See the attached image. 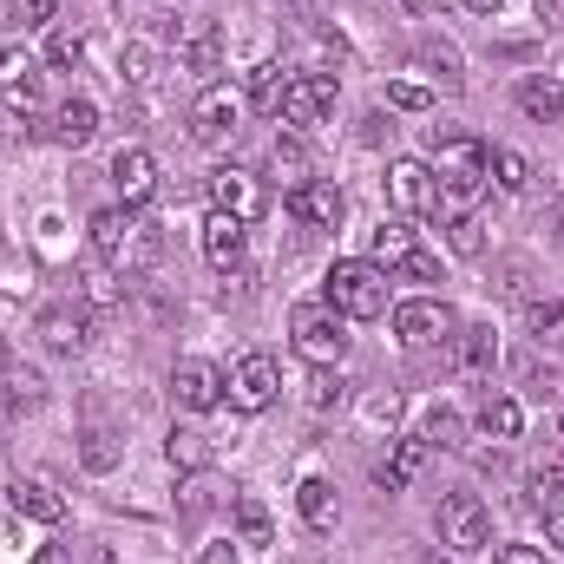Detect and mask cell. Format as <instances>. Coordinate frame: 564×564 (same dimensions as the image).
<instances>
[{
  "label": "cell",
  "mask_w": 564,
  "mask_h": 564,
  "mask_svg": "<svg viewBox=\"0 0 564 564\" xmlns=\"http://www.w3.org/2000/svg\"><path fill=\"white\" fill-rule=\"evenodd\" d=\"M486 177H492V151H486V144L433 126V184H440V204H433V210H440L446 224L473 217V204L486 197Z\"/></svg>",
  "instance_id": "6da1fadb"
},
{
  "label": "cell",
  "mask_w": 564,
  "mask_h": 564,
  "mask_svg": "<svg viewBox=\"0 0 564 564\" xmlns=\"http://www.w3.org/2000/svg\"><path fill=\"white\" fill-rule=\"evenodd\" d=\"M388 270L381 263H368V257H348V263H335L328 270V308L341 315V322H375V315H388Z\"/></svg>",
  "instance_id": "7a4b0ae2"
},
{
  "label": "cell",
  "mask_w": 564,
  "mask_h": 564,
  "mask_svg": "<svg viewBox=\"0 0 564 564\" xmlns=\"http://www.w3.org/2000/svg\"><path fill=\"white\" fill-rule=\"evenodd\" d=\"M289 341H295V355L308 368H341V355H348V328H341V315L328 302H302L289 315Z\"/></svg>",
  "instance_id": "3957f363"
},
{
  "label": "cell",
  "mask_w": 564,
  "mask_h": 564,
  "mask_svg": "<svg viewBox=\"0 0 564 564\" xmlns=\"http://www.w3.org/2000/svg\"><path fill=\"white\" fill-rule=\"evenodd\" d=\"M93 257L112 263V270H126V263H151V257H158V237H151V224H139L126 204H112V210L93 217Z\"/></svg>",
  "instance_id": "277c9868"
},
{
  "label": "cell",
  "mask_w": 564,
  "mask_h": 564,
  "mask_svg": "<svg viewBox=\"0 0 564 564\" xmlns=\"http://www.w3.org/2000/svg\"><path fill=\"white\" fill-rule=\"evenodd\" d=\"M210 210H224L237 224H257L270 210V184L243 164H224V171H210Z\"/></svg>",
  "instance_id": "5b68a950"
},
{
  "label": "cell",
  "mask_w": 564,
  "mask_h": 564,
  "mask_svg": "<svg viewBox=\"0 0 564 564\" xmlns=\"http://www.w3.org/2000/svg\"><path fill=\"white\" fill-rule=\"evenodd\" d=\"M224 394H230L237 414H263V408H276V394H282V368L270 355H243V361L224 375Z\"/></svg>",
  "instance_id": "8992f818"
},
{
  "label": "cell",
  "mask_w": 564,
  "mask_h": 564,
  "mask_svg": "<svg viewBox=\"0 0 564 564\" xmlns=\"http://www.w3.org/2000/svg\"><path fill=\"white\" fill-rule=\"evenodd\" d=\"M486 539H492V519H486L479 492H446V499H440V545H453V552H486Z\"/></svg>",
  "instance_id": "52a82bcc"
},
{
  "label": "cell",
  "mask_w": 564,
  "mask_h": 564,
  "mask_svg": "<svg viewBox=\"0 0 564 564\" xmlns=\"http://www.w3.org/2000/svg\"><path fill=\"white\" fill-rule=\"evenodd\" d=\"M459 328V315L440 302V295H414V302H394V335L408 341V348H433V341H446Z\"/></svg>",
  "instance_id": "ba28073f"
},
{
  "label": "cell",
  "mask_w": 564,
  "mask_h": 564,
  "mask_svg": "<svg viewBox=\"0 0 564 564\" xmlns=\"http://www.w3.org/2000/svg\"><path fill=\"white\" fill-rule=\"evenodd\" d=\"M237 119H243V93H230V86H204L197 106H191V139L197 144H230L237 139Z\"/></svg>",
  "instance_id": "9c48e42d"
},
{
  "label": "cell",
  "mask_w": 564,
  "mask_h": 564,
  "mask_svg": "<svg viewBox=\"0 0 564 564\" xmlns=\"http://www.w3.org/2000/svg\"><path fill=\"white\" fill-rule=\"evenodd\" d=\"M328 112H335V73H295V79H289V93H282L276 119L302 132V126H322Z\"/></svg>",
  "instance_id": "30bf717a"
},
{
  "label": "cell",
  "mask_w": 564,
  "mask_h": 564,
  "mask_svg": "<svg viewBox=\"0 0 564 564\" xmlns=\"http://www.w3.org/2000/svg\"><path fill=\"white\" fill-rule=\"evenodd\" d=\"M388 204H394L401 217H426V210L440 204L433 164H421V158H394V164H388Z\"/></svg>",
  "instance_id": "8fae6325"
},
{
  "label": "cell",
  "mask_w": 564,
  "mask_h": 564,
  "mask_svg": "<svg viewBox=\"0 0 564 564\" xmlns=\"http://www.w3.org/2000/svg\"><path fill=\"white\" fill-rule=\"evenodd\" d=\"M171 401H177L184 414H210V408L224 401V368H217V361H197V355L177 361V368H171Z\"/></svg>",
  "instance_id": "7c38bea8"
},
{
  "label": "cell",
  "mask_w": 564,
  "mask_h": 564,
  "mask_svg": "<svg viewBox=\"0 0 564 564\" xmlns=\"http://www.w3.org/2000/svg\"><path fill=\"white\" fill-rule=\"evenodd\" d=\"M282 210H289L295 224H308V230H335L348 204H341V191H335L328 177H308V184H295V191L282 197Z\"/></svg>",
  "instance_id": "4fadbf2b"
},
{
  "label": "cell",
  "mask_w": 564,
  "mask_h": 564,
  "mask_svg": "<svg viewBox=\"0 0 564 564\" xmlns=\"http://www.w3.org/2000/svg\"><path fill=\"white\" fill-rule=\"evenodd\" d=\"M0 106H13L20 119L40 112V66H33L26 46H7L0 53Z\"/></svg>",
  "instance_id": "5bb4252c"
},
{
  "label": "cell",
  "mask_w": 564,
  "mask_h": 564,
  "mask_svg": "<svg viewBox=\"0 0 564 564\" xmlns=\"http://www.w3.org/2000/svg\"><path fill=\"white\" fill-rule=\"evenodd\" d=\"M446 348H453V368H459V375H492V368H499V335H492L486 322H459V328L446 335Z\"/></svg>",
  "instance_id": "9a60e30c"
},
{
  "label": "cell",
  "mask_w": 564,
  "mask_h": 564,
  "mask_svg": "<svg viewBox=\"0 0 564 564\" xmlns=\"http://www.w3.org/2000/svg\"><path fill=\"white\" fill-rule=\"evenodd\" d=\"M112 184H119L126 210H139V204H151V191H158V158H151L144 144H126V151L112 158Z\"/></svg>",
  "instance_id": "2e32d148"
},
{
  "label": "cell",
  "mask_w": 564,
  "mask_h": 564,
  "mask_svg": "<svg viewBox=\"0 0 564 564\" xmlns=\"http://www.w3.org/2000/svg\"><path fill=\"white\" fill-rule=\"evenodd\" d=\"M40 341H46L53 355H79V348L93 341V322H86V308H73V302H53V308H40Z\"/></svg>",
  "instance_id": "e0dca14e"
},
{
  "label": "cell",
  "mask_w": 564,
  "mask_h": 564,
  "mask_svg": "<svg viewBox=\"0 0 564 564\" xmlns=\"http://www.w3.org/2000/svg\"><path fill=\"white\" fill-rule=\"evenodd\" d=\"M525 506L539 519H564V459H532L525 466Z\"/></svg>",
  "instance_id": "ac0fdd59"
},
{
  "label": "cell",
  "mask_w": 564,
  "mask_h": 564,
  "mask_svg": "<svg viewBox=\"0 0 564 564\" xmlns=\"http://www.w3.org/2000/svg\"><path fill=\"white\" fill-rule=\"evenodd\" d=\"M7 506H13L20 519H40V525H59V519H66V499H59L46 479H13V486H7Z\"/></svg>",
  "instance_id": "d6986e66"
},
{
  "label": "cell",
  "mask_w": 564,
  "mask_h": 564,
  "mask_svg": "<svg viewBox=\"0 0 564 564\" xmlns=\"http://www.w3.org/2000/svg\"><path fill=\"white\" fill-rule=\"evenodd\" d=\"M519 112H525V119H539V126H558V119H564V86L552 79V73L519 79Z\"/></svg>",
  "instance_id": "ffe728a7"
},
{
  "label": "cell",
  "mask_w": 564,
  "mask_h": 564,
  "mask_svg": "<svg viewBox=\"0 0 564 564\" xmlns=\"http://www.w3.org/2000/svg\"><path fill=\"white\" fill-rule=\"evenodd\" d=\"M243 230H250V224L210 210V224H204V257H210L217 270H237V263H243Z\"/></svg>",
  "instance_id": "44dd1931"
},
{
  "label": "cell",
  "mask_w": 564,
  "mask_h": 564,
  "mask_svg": "<svg viewBox=\"0 0 564 564\" xmlns=\"http://www.w3.org/2000/svg\"><path fill=\"white\" fill-rule=\"evenodd\" d=\"M184 66L204 79V86H217V73H224V33L204 20V26H191V40H184Z\"/></svg>",
  "instance_id": "7402d4cb"
},
{
  "label": "cell",
  "mask_w": 564,
  "mask_h": 564,
  "mask_svg": "<svg viewBox=\"0 0 564 564\" xmlns=\"http://www.w3.org/2000/svg\"><path fill=\"white\" fill-rule=\"evenodd\" d=\"M53 139L73 144V151H79V144H93V139H99V106H93V99H66V106L53 112Z\"/></svg>",
  "instance_id": "603a6c76"
},
{
  "label": "cell",
  "mask_w": 564,
  "mask_h": 564,
  "mask_svg": "<svg viewBox=\"0 0 564 564\" xmlns=\"http://www.w3.org/2000/svg\"><path fill=\"white\" fill-rule=\"evenodd\" d=\"M295 506H302V519H308L315 532H335V512H341V506H335V486H328L322 473H308V479L295 486Z\"/></svg>",
  "instance_id": "cb8c5ba5"
},
{
  "label": "cell",
  "mask_w": 564,
  "mask_h": 564,
  "mask_svg": "<svg viewBox=\"0 0 564 564\" xmlns=\"http://www.w3.org/2000/svg\"><path fill=\"white\" fill-rule=\"evenodd\" d=\"M414 250H421V243H414V230H408V224H381V230H375V243H368V263H381V270L394 276Z\"/></svg>",
  "instance_id": "d4e9b609"
},
{
  "label": "cell",
  "mask_w": 564,
  "mask_h": 564,
  "mask_svg": "<svg viewBox=\"0 0 564 564\" xmlns=\"http://www.w3.org/2000/svg\"><path fill=\"white\" fill-rule=\"evenodd\" d=\"M473 421H479V433H486V440H519L525 414H519V401H512V394H486Z\"/></svg>",
  "instance_id": "484cf974"
},
{
  "label": "cell",
  "mask_w": 564,
  "mask_h": 564,
  "mask_svg": "<svg viewBox=\"0 0 564 564\" xmlns=\"http://www.w3.org/2000/svg\"><path fill=\"white\" fill-rule=\"evenodd\" d=\"M289 79H295V73H289L282 59H263V66L250 73V106L276 119V112H282V93H289Z\"/></svg>",
  "instance_id": "4316f807"
},
{
  "label": "cell",
  "mask_w": 564,
  "mask_h": 564,
  "mask_svg": "<svg viewBox=\"0 0 564 564\" xmlns=\"http://www.w3.org/2000/svg\"><path fill=\"white\" fill-rule=\"evenodd\" d=\"M426 453H433V440H426V433H408V440L394 446V466H381V486H388V492H401V486L426 466Z\"/></svg>",
  "instance_id": "83f0119b"
},
{
  "label": "cell",
  "mask_w": 564,
  "mask_h": 564,
  "mask_svg": "<svg viewBox=\"0 0 564 564\" xmlns=\"http://www.w3.org/2000/svg\"><path fill=\"white\" fill-rule=\"evenodd\" d=\"M164 453H171V466H177V473H204V466H210V440H204L197 426H171Z\"/></svg>",
  "instance_id": "f1b7e54d"
},
{
  "label": "cell",
  "mask_w": 564,
  "mask_h": 564,
  "mask_svg": "<svg viewBox=\"0 0 564 564\" xmlns=\"http://www.w3.org/2000/svg\"><path fill=\"white\" fill-rule=\"evenodd\" d=\"M414 59H421V66L440 79V86H446V93H459V86H466V73H459V53H453L446 40H421V53H414Z\"/></svg>",
  "instance_id": "f546056e"
},
{
  "label": "cell",
  "mask_w": 564,
  "mask_h": 564,
  "mask_svg": "<svg viewBox=\"0 0 564 564\" xmlns=\"http://www.w3.org/2000/svg\"><path fill=\"white\" fill-rule=\"evenodd\" d=\"M237 532H243V545H270V539H276L270 506H263L257 492H243V499H237Z\"/></svg>",
  "instance_id": "4dcf8cb0"
},
{
  "label": "cell",
  "mask_w": 564,
  "mask_h": 564,
  "mask_svg": "<svg viewBox=\"0 0 564 564\" xmlns=\"http://www.w3.org/2000/svg\"><path fill=\"white\" fill-rule=\"evenodd\" d=\"M270 177H282L289 191L308 184V151H302L295 139H276V151H270Z\"/></svg>",
  "instance_id": "1f68e13d"
},
{
  "label": "cell",
  "mask_w": 564,
  "mask_h": 564,
  "mask_svg": "<svg viewBox=\"0 0 564 564\" xmlns=\"http://www.w3.org/2000/svg\"><path fill=\"white\" fill-rule=\"evenodd\" d=\"M79 59H86V33L53 26V33H46V66H79Z\"/></svg>",
  "instance_id": "d6a6232c"
},
{
  "label": "cell",
  "mask_w": 564,
  "mask_h": 564,
  "mask_svg": "<svg viewBox=\"0 0 564 564\" xmlns=\"http://www.w3.org/2000/svg\"><path fill=\"white\" fill-rule=\"evenodd\" d=\"M525 328H532V341H564V302H532Z\"/></svg>",
  "instance_id": "836d02e7"
},
{
  "label": "cell",
  "mask_w": 564,
  "mask_h": 564,
  "mask_svg": "<svg viewBox=\"0 0 564 564\" xmlns=\"http://www.w3.org/2000/svg\"><path fill=\"white\" fill-rule=\"evenodd\" d=\"M492 171H499V191H506V197H519V191L532 184V164H525L519 151H492Z\"/></svg>",
  "instance_id": "e575fe53"
},
{
  "label": "cell",
  "mask_w": 564,
  "mask_h": 564,
  "mask_svg": "<svg viewBox=\"0 0 564 564\" xmlns=\"http://www.w3.org/2000/svg\"><path fill=\"white\" fill-rule=\"evenodd\" d=\"M79 459H86V466H93V473H106V466H112V459H119V446H112V433H106V426H93V433H86V440H79Z\"/></svg>",
  "instance_id": "d590c367"
},
{
  "label": "cell",
  "mask_w": 564,
  "mask_h": 564,
  "mask_svg": "<svg viewBox=\"0 0 564 564\" xmlns=\"http://www.w3.org/2000/svg\"><path fill=\"white\" fill-rule=\"evenodd\" d=\"M388 99H394L401 112H426V106H433V86H426V79H394Z\"/></svg>",
  "instance_id": "8d00e7d4"
},
{
  "label": "cell",
  "mask_w": 564,
  "mask_h": 564,
  "mask_svg": "<svg viewBox=\"0 0 564 564\" xmlns=\"http://www.w3.org/2000/svg\"><path fill=\"white\" fill-rule=\"evenodd\" d=\"M7 408H13V414H33V408H40V375L20 368V375L7 381Z\"/></svg>",
  "instance_id": "74e56055"
},
{
  "label": "cell",
  "mask_w": 564,
  "mask_h": 564,
  "mask_svg": "<svg viewBox=\"0 0 564 564\" xmlns=\"http://www.w3.org/2000/svg\"><path fill=\"white\" fill-rule=\"evenodd\" d=\"M86 302H99V308L119 302V276H112V263H93V270H86Z\"/></svg>",
  "instance_id": "f35d334b"
},
{
  "label": "cell",
  "mask_w": 564,
  "mask_h": 564,
  "mask_svg": "<svg viewBox=\"0 0 564 564\" xmlns=\"http://www.w3.org/2000/svg\"><path fill=\"white\" fill-rule=\"evenodd\" d=\"M459 433H466V426H459V414H453V408H433V421H426V440H440V446H466Z\"/></svg>",
  "instance_id": "ab89813d"
},
{
  "label": "cell",
  "mask_w": 564,
  "mask_h": 564,
  "mask_svg": "<svg viewBox=\"0 0 564 564\" xmlns=\"http://www.w3.org/2000/svg\"><path fill=\"white\" fill-rule=\"evenodd\" d=\"M7 7H13V20H20V26H46L59 0H7Z\"/></svg>",
  "instance_id": "60d3db41"
},
{
  "label": "cell",
  "mask_w": 564,
  "mask_h": 564,
  "mask_svg": "<svg viewBox=\"0 0 564 564\" xmlns=\"http://www.w3.org/2000/svg\"><path fill=\"white\" fill-rule=\"evenodd\" d=\"M394 276H408V282H440V257H426V250H414Z\"/></svg>",
  "instance_id": "b9f144b4"
},
{
  "label": "cell",
  "mask_w": 564,
  "mask_h": 564,
  "mask_svg": "<svg viewBox=\"0 0 564 564\" xmlns=\"http://www.w3.org/2000/svg\"><path fill=\"white\" fill-rule=\"evenodd\" d=\"M151 66H158V53H151V46H132V53H126V79H151Z\"/></svg>",
  "instance_id": "7bdbcfd3"
},
{
  "label": "cell",
  "mask_w": 564,
  "mask_h": 564,
  "mask_svg": "<svg viewBox=\"0 0 564 564\" xmlns=\"http://www.w3.org/2000/svg\"><path fill=\"white\" fill-rule=\"evenodd\" d=\"M308 401H315V408H328V401H341V388L328 381V368H315V381H308Z\"/></svg>",
  "instance_id": "ee69618b"
},
{
  "label": "cell",
  "mask_w": 564,
  "mask_h": 564,
  "mask_svg": "<svg viewBox=\"0 0 564 564\" xmlns=\"http://www.w3.org/2000/svg\"><path fill=\"white\" fill-rule=\"evenodd\" d=\"M492 564H545V552H539V545H499Z\"/></svg>",
  "instance_id": "f6af8a7d"
},
{
  "label": "cell",
  "mask_w": 564,
  "mask_h": 564,
  "mask_svg": "<svg viewBox=\"0 0 564 564\" xmlns=\"http://www.w3.org/2000/svg\"><path fill=\"white\" fill-rule=\"evenodd\" d=\"M453 250H466V257L479 250V230H473V217H459V224H453Z\"/></svg>",
  "instance_id": "bcb514c9"
},
{
  "label": "cell",
  "mask_w": 564,
  "mask_h": 564,
  "mask_svg": "<svg viewBox=\"0 0 564 564\" xmlns=\"http://www.w3.org/2000/svg\"><path fill=\"white\" fill-rule=\"evenodd\" d=\"M532 7H539V20H545V26H558V33H564V0H532Z\"/></svg>",
  "instance_id": "7dc6e473"
},
{
  "label": "cell",
  "mask_w": 564,
  "mask_h": 564,
  "mask_svg": "<svg viewBox=\"0 0 564 564\" xmlns=\"http://www.w3.org/2000/svg\"><path fill=\"white\" fill-rule=\"evenodd\" d=\"M197 564H237V545H204Z\"/></svg>",
  "instance_id": "c3c4849f"
},
{
  "label": "cell",
  "mask_w": 564,
  "mask_h": 564,
  "mask_svg": "<svg viewBox=\"0 0 564 564\" xmlns=\"http://www.w3.org/2000/svg\"><path fill=\"white\" fill-rule=\"evenodd\" d=\"M33 564H73V552H66V545H40V552H33Z\"/></svg>",
  "instance_id": "681fc988"
},
{
  "label": "cell",
  "mask_w": 564,
  "mask_h": 564,
  "mask_svg": "<svg viewBox=\"0 0 564 564\" xmlns=\"http://www.w3.org/2000/svg\"><path fill=\"white\" fill-rule=\"evenodd\" d=\"M459 7H473V13H499V0H459Z\"/></svg>",
  "instance_id": "f907efd6"
},
{
  "label": "cell",
  "mask_w": 564,
  "mask_h": 564,
  "mask_svg": "<svg viewBox=\"0 0 564 564\" xmlns=\"http://www.w3.org/2000/svg\"><path fill=\"white\" fill-rule=\"evenodd\" d=\"M86 564H112V552H106V545H93V552H86Z\"/></svg>",
  "instance_id": "816d5d0a"
},
{
  "label": "cell",
  "mask_w": 564,
  "mask_h": 564,
  "mask_svg": "<svg viewBox=\"0 0 564 564\" xmlns=\"http://www.w3.org/2000/svg\"><path fill=\"white\" fill-rule=\"evenodd\" d=\"M0 368H7V341H0Z\"/></svg>",
  "instance_id": "f5cc1de1"
}]
</instances>
